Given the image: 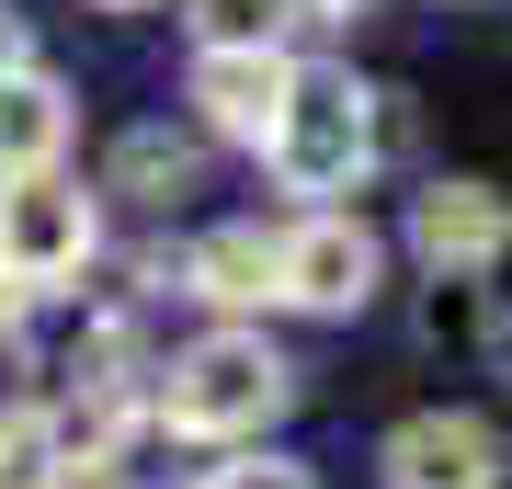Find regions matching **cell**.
Masks as SVG:
<instances>
[{
    "label": "cell",
    "instance_id": "cell-1",
    "mask_svg": "<svg viewBox=\"0 0 512 489\" xmlns=\"http://www.w3.org/2000/svg\"><path fill=\"white\" fill-rule=\"evenodd\" d=\"M285 399H296V364L262 342V330H194V342L160 364L148 421L183 433V444H251L262 421H285Z\"/></svg>",
    "mask_w": 512,
    "mask_h": 489
},
{
    "label": "cell",
    "instance_id": "cell-2",
    "mask_svg": "<svg viewBox=\"0 0 512 489\" xmlns=\"http://www.w3.org/2000/svg\"><path fill=\"white\" fill-rule=\"evenodd\" d=\"M376 148H387V91H365L353 69H296L262 160H274L285 194H308V217H330V194H353L376 171Z\"/></svg>",
    "mask_w": 512,
    "mask_h": 489
},
{
    "label": "cell",
    "instance_id": "cell-3",
    "mask_svg": "<svg viewBox=\"0 0 512 489\" xmlns=\"http://www.w3.org/2000/svg\"><path fill=\"white\" fill-rule=\"evenodd\" d=\"M103 251V205L80 194L69 171H35V182H0V285L12 296H57L80 285Z\"/></svg>",
    "mask_w": 512,
    "mask_h": 489
},
{
    "label": "cell",
    "instance_id": "cell-4",
    "mask_svg": "<svg viewBox=\"0 0 512 489\" xmlns=\"http://www.w3.org/2000/svg\"><path fill=\"white\" fill-rule=\"evenodd\" d=\"M410 251L433 262V285H478L501 251H512V194L478 171H444L410 194Z\"/></svg>",
    "mask_w": 512,
    "mask_h": 489
},
{
    "label": "cell",
    "instance_id": "cell-5",
    "mask_svg": "<svg viewBox=\"0 0 512 489\" xmlns=\"http://www.w3.org/2000/svg\"><path fill=\"white\" fill-rule=\"evenodd\" d=\"M376 273H387V251H376V228L353 217V205H330V217H296V228H285V308L353 319V308L376 296Z\"/></svg>",
    "mask_w": 512,
    "mask_h": 489
},
{
    "label": "cell",
    "instance_id": "cell-6",
    "mask_svg": "<svg viewBox=\"0 0 512 489\" xmlns=\"http://www.w3.org/2000/svg\"><path fill=\"white\" fill-rule=\"evenodd\" d=\"M183 296H205L217 330H251L262 308H285V228H205L183 251Z\"/></svg>",
    "mask_w": 512,
    "mask_h": 489
},
{
    "label": "cell",
    "instance_id": "cell-7",
    "mask_svg": "<svg viewBox=\"0 0 512 489\" xmlns=\"http://www.w3.org/2000/svg\"><path fill=\"white\" fill-rule=\"evenodd\" d=\"M376 467L387 489H501V433L478 410H410Z\"/></svg>",
    "mask_w": 512,
    "mask_h": 489
},
{
    "label": "cell",
    "instance_id": "cell-8",
    "mask_svg": "<svg viewBox=\"0 0 512 489\" xmlns=\"http://www.w3.org/2000/svg\"><path fill=\"white\" fill-rule=\"evenodd\" d=\"M285 91H296V57H194V91L183 103L205 114V137H228V148H274L285 126Z\"/></svg>",
    "mask_w": 512,
    "mask_h": 489
},
{
    "label": "cell",
    "instance_id": "cell-9",
    "mask_svg": "<svg viewBox=\"0 0 512 489\" xmlns=\"http://www.w3.org/2000/svg\"><path fill=\"white\" fill-rule=\"evenodd\" d=\"M69 80H46V69H23V80H0V182H35L69 160Z\"/></svg>",
    "mask_w": 512,
    "mask_h": 489
},
{
    "label": "cell",
    "instance_id": "cell-10",
    "mask_svg": "<svg viewBox=\"0 0 512 489\" xmlns=\"http://www.w3.org/2000/svg\"><path fill=\"white\" fill-rule=\"evenodd\" d=\"M194 171H205V148H194L183 126H126L114 160H103V194H126V205H183Z\"/></svg>",
    "mask_w": 512,
    "mask_h": 489
},
{
    "label": "cell",
    "instance_id": "cell-11",
    "mask_svg": "<svg viewBox=\"0 0 512 489\" xmlns=\"http://www.w3.org/2000/svg\"><path fill=\"white\" fill-rule=\"evenodd\" d=\"M194 57H274L296 35V0H183Z\"/></svg>",
    "mask_w": 512,
    "mask_h": 489
},
{
    "label": "cell",
    "instance_id": "cell-12",
    "mask_svg": "<svg viewBox=\"0 0 512 489\" xmlns=\"http://www.w3.org/2000/svg\"><path fill=\"white\" fill-rule=\"evenodd\" d=\"M0 489H80V478H69V433H57V410H35V399L0 410Z\"/></svg>",
    "mask_w": 512,
    "mask_h": 489
},
{
    "label": "cell",
    "instance_id": "cell-13",
    "mask_svg": "<svg viewBox=\"0 0 512 489\" xmlns=\"http://www.w3.org/2000/svg\"><path fill=\"white\" fill-rule=\"evenodd\" d=\"M421 330H433V342H490V296H478V285H433Z\"/></svg>",
    "mask_w": 512,
    "mask_h": 489
},
{
    "label": "cell",
    "instance_id": "cell-14",
    "mask_svg": "<svg viewBox=\"0 0 512 489\" xmlns=\"http://www.w3.org/2000/svg\"><path fill=\"white\" fill-rule=\"evenodd\" d=\"M205 489H319L296 455H228V467H205Z\"/></svg>",
    "mask_w": 512,
    "mask_h": 489
},
{
    "label": "cell",
    "instance_id": "cell-15",
    "mask_svg": "<svg viewBox=\"0 0 512 489\" xmlns=\"http://www.w3.org/2000/svg\"><path fill=\"white\" fill-rule=\"evenodd\" d=\"M376 0H296V23H308V35H342V23H365Z\"/></svg>",
    "mask_w": 512,
    "mask_h": 489
},
{
    "label": "cell",
    "instance_id": "cell-16",
    "mask_svg": "<svg viewBox=\"0 0 512 489\" xmlns=\"http://www.w3.org/2000/svg\"><path fill=\"white\" fill-rule=\"evenodd\" d=\"M23 69H35V35H23V12L0 0V80H23Z\"/></svg>",
    "mask_w": 512,
    "mask_h": 489
},
{
    "label": "cell",
    "instance_id": "cell-17",
    "mask_svg": "<svg viewBox=\"0 0 512 489\" xmlns=\"http://www.w3.org/2000/svg\"><path fill=\"white\" fill-rule=\"evenodd\" d=\"M12 319H23V296H12V285H0V330H12Z\"/></svg>",
    "mask_w": 512,
    "mask_h": 489
},
{
    "label": "cell",
    "instance_id": "cell-18",
    "mask_svg": "<svg viewBox=\"0 0 512 489\" xmlns=\"http://www.w3.org/2000/svg\"><path fill=\"white\" fill-rule=\"evenodd\" d=\"M92 12H148V0H92Z\"/></svg>",
    "mask_w": 512,
    "mask_h": 489
}]
</instances>
